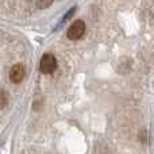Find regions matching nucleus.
I'll return each instance as SVG.
<instances>
[{"instance_id": "obj_1", "label": "nucleus", "mask_w": 154, "mask_h": 154, "mask_svg": "<svg viewBox=\"0 0 154 154\" xmlns=\"http://www.w3.org/2000/svg\"><path fill=\"white\" fill-rule=\"evenodd\" d=\"M39 69L43 75H51L54 70L57 69V60L53 54L46 53L43 54V57L41 58V64H39Z\"/></svg>"}, {"instance_id": "obj_2", "label": "nucleus", "mask_w": 154, "mask_h": 154, "mask_svg": "<svg viewBox=\"0 0 154 154\" xmlns=\"http://www.w3.org/2000/svg\"><path fill=\"white\" fill-rule=\"evenodd\" d=\"M85 32V23L84 20H81V19H77V20H75L72 24H70V27L68 29V38L72 41H77L80 39V38L84 35Z\"/></svg>"}, {"instance_id": "obj_3", "label": "nucleus", "mask_w": 154, "mask_h": 154, "mask_svg": "<svg viewBox=\"0 0 154 154\" xmlns=\"http://www.w3.org/2000/svg\"><path fill=\"white\" fill-rule=\"evenodd\" d=\"M24 75H26L24 66L22 64H16L10 70V80L12 82H15V84H18V82H20L24 79Z\"/></svg>"}, {"instance_id": "obj_4", "label": "nucleus", "mask_w": 154, "mask_h": 154, "mask_svg": "<svg viewBox=\"0 0 154 154\" xmlns=\"http://www.w3.org/2000/svg\"><path fill=\"white\" fill-rule=\"evenodd\" d=\"M8 104V95L4 91H0V109H4Z\"/></svg>"}, {"instance_id": "obj_5", "label": "nucleus", "mask_w": 154, "mask_h": 154, "mask_svg": "<svg viewBox=\"0 0 154 154\" xmlns=\"http://www.w3.org/2000/svg\"><path fill=\"white\" fill-rule=\"evenodd\" d=\"M54 0H37V5L39 8H48L53 4Z\"/></svg>"}]
</instances>
